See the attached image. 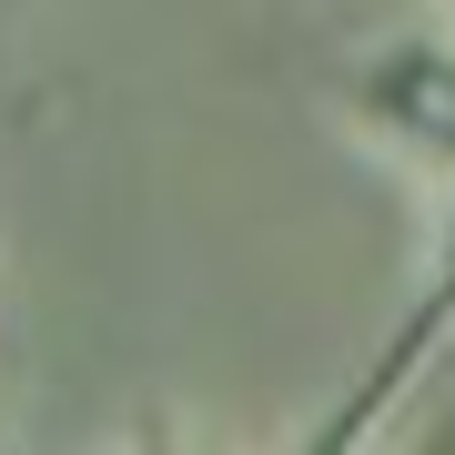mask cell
I'll use <instances>...</instances> for the list:
<instances>
[{"label":"cell","mask_w":455,"mask_h":455,"mask_svg":"<svg viewBox=\"0 0 455 455\" xmlns=\"http://www.w3.org/2000/svg\"><path fill=\"white\" fill-rule=\"evenodd\" d=\"M355 122L425 172H455V41H395L355 71Z\"/></svg>","instance_id":"1"}]
</instances>
